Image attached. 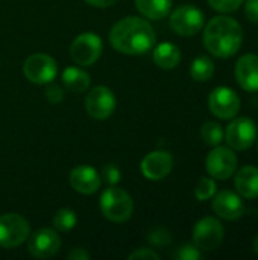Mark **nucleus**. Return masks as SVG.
<instances>
[{
  "mask_svg": "<svg viewBox=\"0 0 258 260\" xmlns=\"http://www.w3.org/2000/svg\"><path fill=\"white\" fill-rule=\"evenodd\" d=\"M111 46L125 55H144L155 44L154 27L140 17H126L117 21L109 32Z\"/></svg>",
  "mask_w": 258,
  "mask_h": 260,
  "instance_id": "obj_1",
  "label": "nucleus"
},
{
  "mask_svg": "<svg viewBox=\"0 0 258 260\" xmlns=\"http://www.w3.org/2000/svg\"><path fill=\"white\" fill-rule=\"evenodd\" d=\"M243 32L239 21L228 15L211 18L204 29L205 49L217 58L234 56L242 47Z\"/></svg>",
  "mask_w": 258,
  "mask_h": 260,
  "instance_id": "obj_2",
  "label": "nucleus"
},
{
  "mask_svg": "<svg viewBox=\"0 0 258 260\" xmlns=\"http://www.w3.org/2000/svg\"><path fill=\"white\" fill-rule=\"evenodd\" d=\"M100 210L106 219L120 224L131 218L134 203L123 189L109 186L100 197Z\"/></svg>",
  "mask_w": 258,
  "mask_h": 260,
  "instance_id": "obj_3",
  "label": "nucleus"
},
{
  "mask_svg": "<svg viewBox=\"0 0 258 260\" xmlns=\"http://www.w3.org/2000/svg\"><path fill=\"white\" fill-rule=\"evenodd\" d=\"M29 222L17 213H5L0 216V247L15 248L29 238Z\"/></svg>",
  "mask_w": 258,
  "mask_h": 260,
  "instance_id": "obj_4",
  "label": "nucleus"
},
{
  "mask_svg": "<svg viewBox=\"0 0 258 260\" xmlns=\"http://www.w3.org/2000/svg\"><path fill=\"white\" fill-rule=\"evenodd\" d=\"M257 139V125L249 117H234L227 126L224 140L234 151L249 149Z\"/></svg>",
  "mask_w": 258,
  "mask_h": 260,
  "instance_id": "obj_5",
  "label": "nucleus"
},
{
  "mask_svg": "<svg viewBox=\"0 0 258 260\" xmlns=\"http://www.w3.org/2000/svg\"><path fill=\"white\" fill-rule=\"evenodd\" d=\"M237 155L234 149L230 146H214L213 151L207 155L205 168L208 175L214 180H228L231 175L236 174L237 169Z\"/></svg>",
  "mask_w": 258,
  "mask_h": 260,
  "instance_id": "obj_6",
  "label": "nucleus"
},
{
  "mask_svg": "<svg viewBox=\"0 0 258 260\" xmlns=\"http://www.w3.org/2000/svg\"><path fill=\"white\" fill-rule=\"evenodd\" d=\"M204 12L193 5H182L170 15V27L181 37H193L204 27Z\"/></svg>",
  "mask_w": 258,
  "mask_h": 260,
  "instance_id": "obj_7",
  "label": "nucleus"
},
{
  "mask_svg": "<svg viewBox=\"0 0 258 260\" xmlns=\"http://www.w3.org/2000/svg\"><path fill=\"white\" fill-rule=\"evenodd\" d=\"M224 225L213 216L202 218L193 229V242L201 251H213L224 241Z\"/></svg>",
  "mask_w": 258,
  "mask_h": 260,
  "instance_id": "obj_8",
  "label": "nucleus"
},
{
  "mask_svg": "<svg viewBox=\"0 0 258 260\" xmlns=\"http://www.w3.org/2000/svg\"><path fill=\"white\" fill-rule=\"evenodd\" d=\"M23 73L33 84H50L58 75V66L52 56L33 53L24 61Z\"/></svg>",
  "mask_w": 258,
  "mask_h": 260,
  "instance_id": "obj_9",
  "label": "nucleus"
},
{
  "mask_svg": "<svg viewBox=\"0 0 258 260\" xmlns=\"http://www.w3.org/2000/svg\"><path fill=\"white\" fill-rule=\"evenodd\" d=\"M208 107L216 117L222 120H230L239 114L240 98L230 87H217L208 96Z\"/></svg>",
  "mask_w": 258,
  "mask_h": 260,
  "instance_id": "obj_10",
  "label": "nucleus"
},
{
  "mask_svg": "<svg viewBox=\"0 0 258 260\" xmlns=\"http://www.w3.org/2000/svg\"><path fill=\"white\" fill-rule=\"evenodd\" d=\"M102 53V40L96 34H81L70 46V56L78 66L94 64Z\"/></svg>",
  "mask_w": 258,
  "mask_h": 260,
  "instance_id": "obj_11",
  "label": "nucleus"
},
{
  "mask_svg": "<svg viewBox=\"0 0 258 260\" xmlns=\"http://www.w3.org/2000/svg\"><path fill=\"white\" fill-rule=\"evenodd\" d=\"M85 110L87 113L97 120L108 119L116 110V96L114 93L103 85L94 87L88 91L85 98Z\"/></svg>",
  "mask_w": 258,
  "mask_h": 260,
  "instance_id": "obj_12",
  "label": "nucleus"
},
{
  "mask_svg": "<svg viewBox=\"0 0 258 260\" xmlns=\"http://www.w3.org/2000/svg\"><path fill=\"white\" fill-rule=\"evenodd\" d=\"M27 251L35 259H49L53 257L61 248V238L52 229L36 230L32 236L27 238Z\"/></svg>",
  "mask_w": 258,
  "mask_h": 260,
  "instance_id": "obj_13",
  "label": "nucleus"
},
{
  "mask_svg": "<svg viewBox=\"0 0 258 260\" xmlns=\"http://www.w3.org/2000/svg\"><path fill=\"white\" fill-rule=\"evenodd\" d=\"M211 206L214 213L225 221H237L245 213V204L242 197L228 189L214 193V200Z\"/></svg>",
  "mask_w": 258,
  "mask_h": 260,
  "instance_id": "obj_14",
  "label": "nucleus"
},
{
  "mask_svg": "<svg viewBox=\"0 0 258 260\" xmlns=\"http://www.w3.org/2000/svg\"><path fill=\"white\" fill-rule=\"evenodd\" d=\"M173 168V157L166 151H154L141 161V174L152 181L166 178Z\"/></svg>",
  "mask_w": 258,
  "mask_h": 260,
  "instance_id": "obj_15",
  "label": "nucleus"
},
{
  "mask_svg": "<svg viewBox=\"0 0 258 260\" xmlns=\"http://www.w3.org/2000/svg\"><path fill=\"white\" fill-rule=\"evenodd\" d=\"M237 84L245 90L255 93L258 91V55L246 53L242 55L234 69Z\"/></svg>",
  "mask_w": 258,
  "mask_h": 260,
  "instance_id": "obj_16",
  "label": "nucleus"
},
{
  "mask_svg": "<svg viewBox=\"0 0 258 260\" xmlns=\"http://www.w3.org/2000/svg\"><path fill=\"white\" fill-rule=\"evenodd\" d=\"M70 184L76 192L82 195H91L100 187V175L94 168L81 165L70 172Z\"/></svg>",
  "mask_w": 258,
  "mask_h": 260,
  "instance_id": "obj_17",
  "label": "nucleus"
},
{
  "mask_svg": "<svg viewBox=\"0 0 258 260\" xmlns=\"http://www.w3.org/2000/svg\"><path fill=\"white\" fill-rule=\"evenodd\" d=\"M234 186L237 193L246 200L258 198V168L243 166L234 177Z\"/></svg>",
  "mask_w": 258,
  "mask_h": 260,
  "instance_id": "obj_18",
  "label": "nucleus"
},
{
  "mask_svg": "<svg viewBox=\"0 0 258 260\" xmlns=\"http://www.w3.org/2000/svg\"><path fill=\"white\" fill-rule=\"evenodd\" d=\"M154 61L160 69L172 70L175 69L181 61V52L179 49L172 43H161L154 50Z\"/></svg>",
  "mask_w": 258,
  "mask_h": 260,
  "instance_id": "obj_19",
  "label": "nucleus"
},
{
  "mask_svg": "<svg viewBox=\"0 0 258 260\" xmlns=\"http://www.w3.org/2000/svg\"><path fill=\"white\" fill-rule=\"evenodd\" d=\"M62 82L71 93H84L90 87V75L79 67H67L62 72Z\"/></svg>",
  "mask_w": 258,
  "mask_h": 260,
  "instance_id": "obj_20",
  "label": "nucleus"
},
{
  "mask_svg": "<svg viewBox=\"0 0 258 260\" xmlns=\"http://www.w3.org/2000/svg\"><path fill=\"white\" fill-rule=\"evenodd\" d=\"M140 14L151 20H161L169 15L173 0H134Z\"/></svg>",
  "mask_w": 258,
  "mask_h": 260,
  "instance_id": "obj_21",
  "label": "nucleus"
},
{
  "mask_svg": "<svg viewBox=\"0 0 258 260\" xmlns=\"http://www.w3.org/2000/svg\"><path fill=\"white\" fill-rule=\"evenodd\" d=\"M190 75L198 82L210 81L214 75V64L208 56H198L190 66Z\"/></svg>",
  "mask_w": 258,
  "mask_h": 260,
  "instance_id": "obj_22",
  "label": "nucleus"
},
{
  "mask_svg": "<svg viewBox=\"0 0 258 260\" xmlns=\"http://www.w3.org/2000/svg\"><path fill=\"white\" fill-rule=\"evenodd\" d=\"M224 136H225L224 128H222V125L217 123V122H207V123H204L202 128H201V137H202V140H204L207 145H210V146H217V145H220L222 140H224Z\"/></svg>",
  "mask_w": 258,
  "mask_h": 260,
  "instance_id": "obj_23",
  "label": "nucleus"
},
{
  "mask_svg": "<svg viewBox=\"0 0 258 260\" xmlns=\"http://www.w3.org/2000/svg\"><path fill=\"white\" fill-rule=\"evenodd\" d=\"M78 224V216L71 209H61L53 216V227L58 232H70Z\"/></svg>",
  "mask_w": 258,
  "mask_h": 260,
  "instance_id": "obj_24",
  "label": "nucleus"
},
{
  "mask_svg": "<svg viewBox=\"0 0 258 260\" xmlns=\"http://www.w3.org/2000/svg\"><path fill=\"white\" fill-rule=\"evenodd\" d=\"M216 190H217V186H216L214 178L204 177L198 181L196 189H195V195L199 201H207V200H211L214 197Z\"/></svg>",
  "mask_w": 258,
  "mask_h": 260,
  "instance_id": "obj_25",
  "label": "nucleus"
},
{
  "mask_svg": "<svg viewBox=\"0 0 258 260\" xmlns=\"http://www.w3.org/2000/svg\"><path fill=\"white\" fill-rule=\"evenodd\" d=\"M148 241H149L151 245L163 248V247H169L172 244V235H170V232L167 229L157 227V229H154V230L149 232Z\"/></svg>",
  "mask_w": 258,
  "mask_h": 260,
  "instance_id": "obj_26",
  "label": "nucleus"
},
{
  "mask_svg": "<svg viewBox=\"0 0 258 260\" xmlns=\"http://www.w3.org/2000/svg\"><path fill=\"white\" fill-rule=\"evenodd\" d=\"M243 2L245 0H208V5L217 12L230 14V12L237 11L243 5Z\"/></svg>",
  "mask_w": 258,
  "mask_h": 260,
  "instance_id": "obj_27",
  "label": "nucleus"
},
{
  "mask_svg": "<svg viewBox=\"0 0 258 260\" xmlns=\"http://www.w3.org/2000/svg\"><path fill=\"white\" fill-rule=\"evenodd\" d=\"M175 257L179 260H198L201 259V250L196 245L186 244L178 248V251L175 253Z\"/></svg>",
  "mask_w": 258,
  "mask_h": 260,
  "instance_id": "obj_28",
  "label": "nucleus"
},
{
  "mask_svg": "<svg viewBox=\"0 0 258 260\" xmlns=\"http://www.w3.org/2000/svg\"><path fill=\"white\" fill-rule=\"evenodd\" d=\"M102 178L108 186H116L120 181V171L116 165L108 163L102 169Z\"/></svg>",
  "mask_w": 258,
  "mask_h": 260,
  "instance_id": "obj_29",
  "label": "nucleus"
},
{
  "mask_svg": "<svg viewBox=\"0 0 258 260\" xmlns=\"http://www.w3.org/2000/svg\"><path fill=\"white\" fill-rule=\"evenodd\" d=\"M46 98L50 104H59L64 99V91L61 90L59 85L52 84L46 88Z\"/></svg>",
  "mask_w": 258,
  "mask_h": 260,
  "instance_id": "obj_30",
  "label": "nucleus"
},
{
  "mask_svg": "<svg viewBox=\"0 0 258 260\" xmlns=\"http://www.w3.org/2000/svg\"><path fill=\"white\" fill-rule=\"evenodd\" d=\"M128 259L129 260H134V259L158 260L160 259V254H158V253H155V251H154V250H151V248H138V250H135L134 253H131Z\"/></svg>",
  "mask_w": 258,
  "mask_h": 260,
  "instance_id": "obj_31",
  "label": "nucleus"
},
{
  "mask_svg": "<svg viewBox=\"0 0 258 260\" xmlns=\"http://www.w3.org/2000/svg\"><path fill=\"white\" fill-rule=\"evenodd\" d=\"M245 15L251 23L258 24V0H246L245 2Z\"/></svg>",
  "mask_w": 258,
  "mask_h": 260,
  "instance_id": "obj_32",
  "label": "nucleus"
},
{
  "mask_svg": "<svg viewBox=\"0 0 258 260\" xmlns=\"http://www.w3.org/2000/svg\"><path fill=\"white\" fill-rule=\"evenodd\" d=\"M67 259L70 260H88L90 259V254L87 253V250L84 248H75L73 251L68 253Z\"/></svg>",
  "mask_w": 258,
  "mask_h": 260,
  "instance_id": "obj_33",
  "label": "nucleus"
},
{
  "mask_svg": "<svg viewBox=\"0 0 258 260\" xmlns=\"http://www.w3.org/2000/svg\"><path fill=\"white\" fill-rule=\"evenodd\" d=\"M88 5L94 6V8H109L113 6L117 0H85Z\"/></svg>",
  "mask_w": 258,
  "mask_h": 260,
  "instance_id": "obj_34",
  "label": "nucleus"
},
{
  "mask_svg": "<svg viewBox=\"0 0 258 260\" xmlns=\"http://www.w3.org/2000/svg\"><path fill=\"white\" fill-rule=\"evenodd\" d=\"M252 248H254V251L258 254V235L254 238V242H252Z\"/></svg>",
  "mask_w": 258,
  "mask_h": 260,
  "instance_id": "obj_35",
  "label": "nucleus"
}]
</instances>
